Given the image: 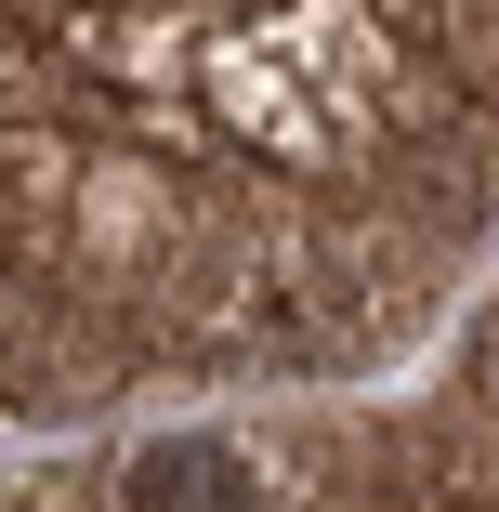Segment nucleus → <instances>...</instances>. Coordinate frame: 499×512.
Segmentation results:
<instances>
[{"instance_id": "1", "label": "nucleus", "mask_w": 499, "mask_h": 512, "mask_svg": "<svg viewBox=\"0 0 499 512\" xmlns=\"http://www.w3.org/2000/svg\"><path fill=\"white\" fill-rule=\"evenodd\" d=\"M132 512H250V460L224 434H171L132 460Z\"/></svg>"}]
</instances>
